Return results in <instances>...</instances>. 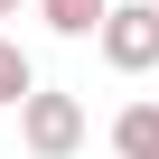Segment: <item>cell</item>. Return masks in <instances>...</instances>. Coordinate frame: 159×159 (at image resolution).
<instances>
[{
    "instance_id": "obj_1",
    "label": "cell",
    "mask_w": 159,
    "mask_h": 159,
    "mask_svg": "<svg viewBox=\"0 0 159 159\" xmlns=\"http://www.w3.org/2000/svg\"><path fill=\"white\" fill-rule=\"evenodd\" d=\"M19 140H28V159H75L84 150V103L56 94V84H28L19 94Z\"/></svg>"
},
{
    "instance_id": "obj_5",
    "label": "cell",
    "mask_w": 159,
    "mask_h": 159,
    "mask_svg": "<svg viewBox=\"0 0 159 159\" xmlns=\"http://www.w3.org/2000/svg\"><path fill=\"white\" fill-rule=\"evenodd\" d=\"M28 84H38V66H28V56H19V47H10V38H0V103H19V94H28Z\"/></svg>"
},
{
    "instance_id": "obj_6",
    "label": "cell",
    "mask_w": 159,
    "mask_h": 159,
    "mask_svg": "<svg viewBox=\"0 0 159 159\" xmlns=\"http://www.w3.org/2000/svg\"><path fill=\"white\" fill-rule=\"evenodd\" d=\"M10 10H19V0H0V19H10Z\"/></svg>"
},
{
    "instance_id": "obj_2",
    "label": "cell",
    "mask_w": 159,
    "mask_h": 159,
    "mask_svg": "<svg viewBox=\"0 0 159 159\" xmlns=\"http://www.w3.org/2000/svg\"><path fill=\"white\" fill-rule=\"evenodd\" d=\"M94 38H103V66L112 75H150L159 66V0H103V19H94Z\"/></svg>"
},
{
    "instance_id": "obj_4",
    "label": "cell",
    "mask_w": 159,
    "mask_h": 159,
    "mask_svg": "<svg viewBox=\"0 0 159 159\" xmlns=\"http://www.w3.org/2000/svg\"><path fill=\"white\" fill-rule=\"evenodd\" d=\"M38 10H47V28H56V38H94L103 0H38Z\"/></svg>"
},
{
    "instance_id": "obj_3",
    "label": "cell",
    "mask_w": 159,
    "mask_h": 159,
    "mask_svg": "<svg viewBox=\"0 0 159 159\" xmlns=\"http://www.w3.org/2000/svg\"><path fill=\"white\" fill-rule=\"evenodd\" d=\"M112 150H122V159H159V103H122Z\"/></svg>"
}]
</instances>
